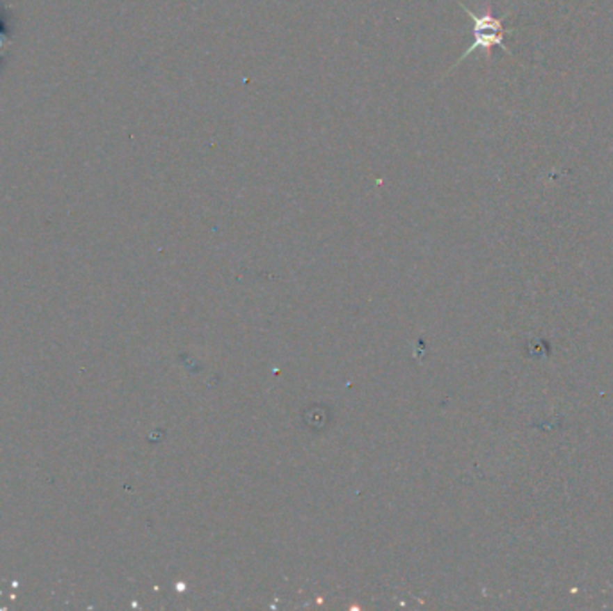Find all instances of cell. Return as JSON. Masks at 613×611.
Masks as SVG:
<instances>
[{
  "label": "cell",
  "instance_id": "6da1fadb",
  "mask_svg": "<svg viewBox=\"0 0 613 611\" xmlns=\"http://www.w3.org/2000/svg\"><path fill=\"white\" fill-rule=\"evenodd\" d=\"M456 2L459 8H463V11L468 15L472 24H474V31H472V33H474V40H472L468 49L459 56V59H457L456 63L449 68V72H447L445 76H449L450 72H452L457 65H461L470 54H474V52L477 51L484 52L488 61H491V52H493L495 47H500L504 52H508V54L511 56V51L504 45V40H506V36L509 34L508 29H504V20L508 18L509 13L504 15V17H495L493 8H491L490 2L482 6V9L479 13L472 11V9H470L468 6H465V2H461V0H456Z\"/></svg>",
  "mask_w": 613,
  "mask_h": 611
}]
</instances>
